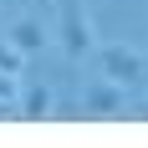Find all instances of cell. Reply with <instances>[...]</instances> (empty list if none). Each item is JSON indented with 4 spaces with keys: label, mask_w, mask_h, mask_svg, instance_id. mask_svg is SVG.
<instances>
[{
    "label": "cell",
    "mask_w": 148,
    "mask_h": 148,
    "mask_svg": "<svg viewBox=\"0 0 148 148\" xmlns=\"http://www.w3.org/2000/svg\"><path fill=\"white\" fill-rule=\"evenodd\" d=\"M56 36H61V51L72 61H82L92 51V21H87L82 0H56Z\"/></svg>",
    "instance_id": "1"
},
{
    "label": "cell",
    "mask_w": 148,
    "mask_h": 148,
    "mask_svg": "<svg viewBox=\"0 0 148 148\" xmlns=\"http://www.w3.org/2000/svg\"><path fill=\"white\" fill-rule=\"evenodd\" d=\"M102 77L107 82H118V87H143V51L138 46H128V41H118V46H102Z\"/></svg>",
    "instance_id": "2"
},
{
    "label": "cell",
    "mask_w": 148,
    "mask_h": 148,
    "mask_svg": "<svg viewBox=\"0 0 148 148\" xmlns=\"http://www.w3.org/2000/svg\"><path fill=\"white\" fill-rule=\"evenodd\" d=\"M10 46L21 51V56H36V51L46 46V26L36 21V15H21V21L10 26Z\"/></svg>",
    "instance_id": "4"
},
{
    "label": "cell",
    "mask_w": 148,
    "mask_h": 148,
    "mask_svg": "<svg viewBox=\"0 0 148 148\" xmlns=\"http://www.w3.org/2000/svg\"><path fill=\"white\" fill-rule=\"evenodd\" d=\"M0 72H5V77H21V72H26V56H21L10 41H0Z\"/></svg>",
    "instance_id": "6"
},
{
    "label": "cell",
    "mask_w": 148,
    "mask_h": 148,
    "mask_svg": "<svg viewBox=\"0 0 148 148\" xmlns=\"http://www.w3.org/2000/svg\"><path fill=\"white\" fill-rule=\"evenodd\" d=\"M82 112L87 118H123L128 112V87H118V82H92L87 92H82Z\"/></svg>",
    "instance_id": "3"
},
{
    "label": "cell",
    "mask_w": 148,
    "mask_h": 148,
    "mask_svg": "<svg viewBox=\"0 0 148 148\" xmlns=\"http://www.w3.org/2000/svg\"><path fill=\"white\" fill-rule=\"evenodd\" d=\"M15 112H21V118H46V112H51L46 82H26V92H15Z\"/></svg>",
    "instance_id": "5"
},
{
    "label": "cell",
    "mask_w": 148,
    "mask_h": 148,
    "mask_svg": "<svg viewBox=\"0 0 148 148\" xmlns=\"http://www.w3.org/2000/svg\"><path fill=\"white\" fill-rule=\"evenodd\" d=\"M0 112H5V107H0Z\"/></svg>",
    "instance_id": "7"
}]
</instances>
